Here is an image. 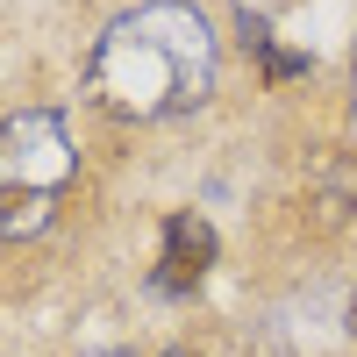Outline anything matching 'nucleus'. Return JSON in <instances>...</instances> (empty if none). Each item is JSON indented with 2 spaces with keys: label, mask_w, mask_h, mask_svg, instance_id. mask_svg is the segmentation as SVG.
I'll list each match as a JSON object with an SVG mask.
<instances>
[{
  "label": "nucleus",
  "mask_w": 357,
  "mask_h": 357,
  "mask_svg": "<svg viewBox=\"0 0 357 357\" xmlns=\"http://www.w3.org/2000/svg\"><path fill=\"white\" fill-rule=\"evenodd\" d=\"M215 72H222V50L207 15L186 0H143L100 29L86 86L122 122H165V114H186L215 93Z\"/></svg>",
  "instance_id": "f257e3e1"
},
{
  "label": "nucleus",
  "mask_w": 357,
  "mask_h": 357,
  "mask_svg": "<svg viewBox=\"0 0 357 357\" xmlns=\"http://www.w3.org/2000/svg\"><path fill=\"white\" fill-rule=\"evenodd\" d=\"M79 172V151H72V129L57 107H22L0 122V243L15 236H36L57 200H65Z\"/></svg>",
  "instance_id": "f03ea898"
},
{
  "label": "nucleus",
  "mask_w": 357,
  "mask_h": 357,
  "mask_svg": "<svg viewBox=\"0 0 357 357\" xmlns=\"http://www.w3.org/2000/svg\"><path fill=\"white\" fill-rule=\"evenodd\" d=\"M207 264H215V229L200 215H172L165 222V272H158V286L178 293V286H193Z\"/></svg>",
  "instance_id": "7ed1b4c3"
},
{
  "label": "nucleus",
  "mask_w": 357,
  "mask_h": 357,
  "mask_svg": "<svg viewBox=\"0 0 357 357\" xmlns=\"http://www.w3.org/2000/svg\"><path fill=\"white\" fill-rule=\"evenodd\" d=\"M350 136H357V50H350Z\"/></svg>",
  "instance_id": "20e7f679"
},
{
  "label": "nucleus",
  "mask_w": 357,
  "mask_h": 357,
  "mask_svg": "<svg viewBox=\"0 0 357 357\" xmlns=\"http://www.w3.org/2000/svg\"><path fill=\"white\" fill-rule=\"evenodd\" d=\"M93 357H129V350H93Z\"/></svg>",
  "instance_id": "39448f33"
},
{
  "label": "nucleus",
  "mask_w": 357,
  "mask_h": 357,
  "mask_svg": "<svg viewBox=\"0 0 357 357\" xmlns=\"http://www.w3.org/2000/svg\"><path fill=\"white\" fill-rule=\"evenodd\" d=\"M165 357H186V350H165Z\"/></svg>",
  "instance_id": "423d86ee"
}]
</instances>
